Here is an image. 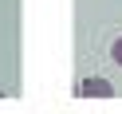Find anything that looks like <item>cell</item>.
<instances>
[{"label": "cell", "mask_w": 122, "mask_h": 114, "mask_svg": "<svg viewBox=\"0 0 122 114\" xmlns=\"http://www.w3.org/2000/svg\"><path fill=\"white\" fill-rule=\"evenodd\" d=\"M79 98H114V87L106 79H83L79 83Z\"/></svg>", "instance_id": "6da1fadb"}, {"label": "cell", "mask_w": 122, "mask_h": 114, "mask_svg": "<svg viewBox=\"0 0 122 114\" xmlns=\"http://www.w3.org/2000/svg\"><path fill=\"white\" fill-rule=\"evenodd\" d=\"M110 55H114V63H118V67H122V35H118V40H114V43H110Z\"/></svg>", "instance_id": "7a4b0ae2"}]
</instances>
